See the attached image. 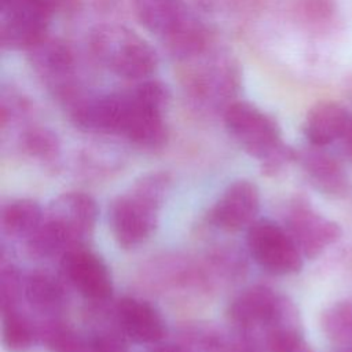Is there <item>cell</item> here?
I'll use <instances>...</instances> for the list:
<instances>
[{
  "instance_id": "obj_25",
  "label": "cell",
  "mask_w": 352,
  "mask_h": 352,
  "mask_svg": "<svg viewBox=\"0 0 352 352\" xmlns=\"http://www.w3.org/2000/svg\"><path fill=\"white\" fill-rule=\"evenodd\" d=\"M228 333L209 322H187L177 330V344L187 352H223Z\"/></svg>"
},
{
  "instance_id": "obj_31",
  "label": "cell",
  "mask_w": 352,
  "mask_h": 352,
  "mask_svg": "<svg viewBox=\"0 0 352 352\" xmlns=\"http://www.w3.org/2000/svg\"><path fill=\"white\" fill-rule=\"evenodd\" d=\"M341 140H342V146H344V151H345L346 157L352 161V116L349 117L348 125L345 128V132H344Z\"/></svg>"
},
{
  "instance_id": "obj_14",
  "label": "cell",
  "mask_w": 352,
  "mask_h": 352,
  "mask_svg": "<svg viewBox=\"0 0 352 352\" xmlns=\"http://www.w3.org/2000/svg\"><path fill=\"white\" fill-rule=\"evenodd\" d=\"M260 209L258 187L246 179L231 183L209 209L208 221L223 231L234 232L249 227Z\"/></svg>"
},
{
  "instance_id": "obj_1",
  "label": "cell",
  "mask_w": 352,
  "mask_h": 352,
  "mask_svg": "<svg viewBox=\"0 0 352 352\" xmlns=\"http://www.w3.org/2000/svg\"><path fill=\"white\" fill-rule=\"evenodd\" d=\"M96 219L98 206L91 195L63 192L50 204L38 227L23 242L25 250L34 258H60L67 250L85 246Z\"/></svg>"
},
{
  "instance_id": "obj_11",
  "label": "cell",
  "mask_w": 352,
  "mask_h": 352,
  "mask_svg": "<svg viewBox=\"0 0 352 352\" xmlns=\"http://www.w3.org/2000/svg\"><path fill=\"white\" fill-rule=\"evenodd\" d=\"M287 300L289 297L270 286L254 285L232 298L227 308V318L232 329L261 337L264 330L280 316Z\"/></svg>"
},
{
  "instance_id": "obj_5",
  "label": "cell",
  "mask_w": 352,
  "mask_h": 352,
  "mask_svg": "<svg viewBox=\"0 0 352 352\" xmlns=\"http://www.w3.org/2000/svg\"><path fill=\"white\" fill-rule=\"evenodd\" d=\"M139 283L155 294L182 298L201 297L216 290L202 260L182 253H162L139 270Z\"/></svg>"
},
{
  "instance_id": "obj_24",
  "label": "cell",
  "mask_w": 352,
  "mask_h": 352,
  "mask_svg": "<svg viewBox=\"0 0 352 352\" xmlns=\"http://www.w3.org/2000/svg\"><path fill=\"white\" fill-rule=\"evenodd\" d=\"M38 340L50 352H91L89 338L60 318H45L37 326Z\"/></svg>"
},
{
  "instance_id": "obj_27",
  "label": "cell",
  "mask_w": 352,
  "mask_h": 352,
  "mask_svg": "<svg viewBox=\"0 0 352 352\" xmlns=\"http://www.w3.org/2000/svg\"><path fill=\"white\" fill-rule=\"evenodd\" d=\"M19 148L29 158L45 165L56 162L60 154V143L56 133L38 125L29 126L21 133Z\"/></svg>"
},
{
  "instance_id": "obj_21",
  "label": "cell",
  "mask_w": 352,
  "mask_h": 352,
  "mask_svg": "<svg viewBox=\"0 0 352 352\" xmlns=\"http://www.w3.org/2000/svg\"><path fill=\"white\" fill-rule=\"evenodd\" d=\"M298 311L283 316L261 334L264 352H314L300 326Z\"/></svg>"
},
{
  "instance_id": "obj_32",
  "label": "cell",
  "mask_w": 352,
  "mask_h": 352,
  "mask_svg": "<svg viewBox=\"0 0 352 352\" xmlns=\"http://www.w3.org/2000/svg\"><path fill=\"white\" fill-rule=\"evenodd\" d=\"M148 352H187V351L176 342V344H155Z\"/></svg>"
},
{
  "instance_id": "obj_3",
  "label": "cell",
  "mask_w": 352,
  "mask_h": 352,
  "mask_svg": "<svg viewBox=\"0 0 352 352\" xmlns=\"http://www.w3.org/2000/svg\"><path fill=\"white\" fill-rule=\"evenodd\" d=\"M117 94V118L114 135L125 138L136 147L158 150L168 139L164 109L169 91L161 81L140 80L126 91Z\"/></svg>"
},
{
  "instance_id": "obj_7",
  "label": "cell",
  "mask_w": 352,
  "mask_h": 352,
  "mask_svg": "<svg viewBox=\"0 0 352 352\" xmlns=\"http://www.w3.org/2000/svg\"><path fill=\"white\" fill-rule=\"evenodd\" d=\"M67 0H8L0 3V43L8 50H32L47 36L51 18Z\"/></svg>"
},
{
  "instance_id": "obj_4",
  "label": "cell",
  "mask_w": 352,
  "mask_h": 352,
  "mask_svg": "<svg viewBox=\"0 0 352 352\" xmlns=\"http://www.w3.org/2000/svg\"><path fill=\"white\" fill-rule=\"evenodd\" d=\"M89 47L102 66L126 80H146L158 66V55L150 43L121 25L96 26Z\"/></svg>"
},
{
  "instance_id": "obj_17",
  "label": "cell",
  "mask_w": 352,
  "mask_h": 352,
  "mask_svg": "<svg viewBox=\"0 0 352 352\" xmlns=\"http://www.w3.org/2000/svg\"><path fill=\"white\" fill-rule=\"evenodd\" d=\"M140 25L165 41L191 16L183 0H132Z\"/></svg>"
},
{
  "instance_id": "obj_22",
  "label": "cell",
  "mask_w": 352,
  "mask_h": 352,
  "mask_svg": "<svg viewBox=\"0 0 352 352\" xmlns=\"http://www.w3.org/2000/svg\"><path fill=\"white\" fill-rule=\"evenodd\" d=\"M202 261L216 289L221 285L238 282L246 272L245 256L231 245L213 248Z\"/></svg>"
},
{
  "instance_id": "obj_33",
  "label": "cell",
  "mask_w": 352,
  "mask_h": 352,
  "mask_svg": "<svg viewBox=\"0 0 352 352\" xmlns=\"http://www.w3.org/2000/svg\"><path fill=\"white\" fill-rule=\"evenodd\" d=\"M340 352H352V349H351V351H346V349H341Z\"/></svg>"
},
{
  "instance_id": "obj_12",
  "label": "cell",
  "mask_w": 352,
  "mask_h": 352,
  "mask_svg": "<svg viewBox=\"0 0 352 352\" xmlns=\"http://www.w3.org/2000/svg\"><path fill=\"white\" fill-rule=\"evenodd\" d=\"M60 270L67 283L88 301L103 304L111 297L110 270L104 260L87 246L67 250L60 257Z\"/></svg>"
},
{
  "instance_id": "obj_2",
  "label": "cell",
  "mask_w": 352,
  "mask_h": 352,
  "mask_svg": "<svg viewBox=\"0 0 352 352\" xmlns=\"http://www.w3.org/2000/svg\"><path fill=\"white\" fill-rule=\"evenodd\" d=\"M170 182L166 172L147 173L111 201L107 213L109 226L122 249H133L153 235Z\"/></svg>"
},
{
  "instance_id": "obj_10",
  "label": "cell",
  "mask_w": 352,
  "mask_h": 352,
  "mask_svg": "<svg viewBox=\"0 0 352 352\" xmlns=\"http://www.w3.org/2000/svg\"><path fill=\"white\" fill-rule=\"evenodd\" d=\"M285 224L305 258H316L342 235L340 224L318 212L304 197L292 199Z\"/></svg>"
},
{
  "instance_id": "obj_15",
  "label": "cell",
  "mask_w": 352,
  "mask_h": 352,
  "mask_svg": "<svg viewBox=\"0 0 352 352\" xmlns=\"http://www.w3.org/2000/svg\"><path fill=\"white\" fill-rule=\"evenodd\" d=\"M113 318L126 340L136 344L155 345L166 334V326L160 311L138 297L120 298L113 309Z\"/></svg>"
},
{
  "instance_id": "obj_18",
  "label": "cell",
  "mask_w": 352,
  "mask_h": 352,
  "mask_svg": "<svg viewBox=\"0 0 352 352\" xmlns=\"http://www.w3.org/2000/svg\"><path fill=\"white\" fill-rule=\"evenodd\" d=\"M23 298L44 319L60 318L67 304L62 280L44 270H34L23 276Z\"/></svg>"
},
{
  "instance_id": "obj_30",
  "label": "cell",
  "mask_w": 352,
  "mask_h": 352,
  "mask_svg": "<svg viewBox=\"0 0 352 352\" xmlns=\"http://www.w3.org/2000/svg\"><path fill=\"white\" fill-rule=\"evenodd\" d=\"M223 352H264V349L258 336L232 329Z\"/></svg>"
},
{
  "instance_id": "obj_6",
  "label": "cell",
  "mask_w": 352,
  "mask_h": 352,
  "mask_svg": "<svg viewBox=\"0 0 352 352\" xmlns=\"http://www.w3.org/2000/svg\"><path fill=\"white\" fill-rule=\"evenodd\" d=\"M223 120L231 138L260 164L286 146L275 118L250 102H231L223 111Z\"/></svg>"
},
{
  "instance_id": "obj_34",
  "label": "cell",
  "mask_w": 352,
  "mask_h": 352,
  "mask_svg": "<svg viewBox=\"0 0 352 352\" xmlns=\"http://www.w3.org/2000/svg\"><path fill=\"white\" fill-rule=\"evenodd\" d=\"M6 1H8V0H0V3H6Z\"/></svg>"
},
{
  "instance_id": "obj_20",
  "label": "cell",
  "mask_w": 352,
  "mask_h": 352,
  "mask_svg": "<svg viewBox=\"0 0 352 352\" xmlns=\"http://www.w3.org/2000/svg\"><path fill=\"white\" fill-rule=\"evenodd\" d=\"M38 202L28 198L10 201L3 206L0 224L4 235L25 242L38 227L44 217Z\"/></svg>"
},
{
  "instance_id": "obj_16",
  "label": "cell",
  "mask_w": 352,
  "mask_h": 352,
  "mask_svg": "<svg viewBox=\"0 0 352 352\" xmlns=\"http://www.w3.org/2000/svg\"><path fill=\"white\" fill-rule=\"evenodd\" d=\"M297 162L315 190L330 197L349 194L351 182L344 166L334 155L324 151V147L311 146L297 151Z\"/></svg>"
},
{
  "instance_id": "obj_29",
  "label": "cell",
  "mask_w": 352,
  "mask_h": 352,
  "mask_svg": "<svg viewBox=\"0 0 352 352\" xmlns=\"http://www.w3.org/2000/svg\"><path fill=\"white\" fill-rule=\"evenodd\" d=\"M89 346L91 352H128L125 337L117 327L114 326H96V329L91 333Z\"/></svg>"
},
{
  "instance_id": "obj_28",
  "label": "cell",
  "mask_w": 352,
  "mask_h": 352,
  "mask_svg": "<svg viewBox=\"0 0 352 352\" xmlns=\"http://www.w3.org/2000/svg\"><path fill=\"white\" fill-rule=\"evenodd\" d=\"M23 297V276L19 270L1 254L0 263V305L1 309L19 307Z\"/></svg>"
},
{
  "instance_id": "obj_26",
  "label": "cell",
  "mask_w": 352,
  "mask_h": 352,
  "mask_svg": "<svg viewBox=\"0 0 352 352\" xmlns=\"http://www.w3.org/2000/svg\"><path fill=\"white\" fill-rule=\"evenodd\" d=\"M320 326L327 337L340 349H352V298H342L329 305L322 316Z\"/></svg>"
},
{
  "instance_id": "obj_23",
  "label": "cell",
  "mask_w": 352,
  "mask_h": 352,
  "mask_svg": "<svg viewBox=\"0 0 352 352\" xmlns=\"http://www.w3.org/2000/svg\"><path fill=\"white\" fill-rule=\"evenodd\" d=\"M37 340V326L19 307L1 309V342L7 352H29Z\"/></svg>"
},
{
  "instance_id": "obj_8",
  "label": "cell",
  "mask_w": 352,
  "mask_h": 352,
  "mask_svg": "<svg viewBox=\"0 0 352 352\" xmlns=\"http://www.w3.org/2000/svg\"><path fill=\"white\" fill-rule=\"evenodd\" d=\"M246 245L252 258L267 272L292 275L302 268V253L286 227L257 219L248 227Z\"/></svg>"
},
{
  "instance_id": "obj_13",
  "label": "cell",
  "mask_w": 352,
  "mask_h": 352,
  "mask_svg": "<svg viewBox=\"0 0 352 352\" xmlns=\"http://www.w3.org/2000/svg\"><path fill=\"white\" fill-rule=\"evenodd\" d=\"M34 70L67 106L80 95L74 91V54L70 45L59 38L45 37L29 50Z\"/></svg>"
},
{
  "instance_id": "obj_9",
  "label": "cell",
  "mask_w": 352,
  "mask_h": 352,
  "mask_svg": "<svg viewBox=\"0 0 352 352\" xmlns=\"http://www.w3.org/2000/svg\"><path fill=\"white\" fill-rule=\"evenodd\" d=\"M202 55L194 58L198 65L187 76L186 89L190 98L202 109L219 110L234 102L239 87V70L228 58ZM188 62V60H187Z\"/></svg>"
},
{
  "instance_id": "obj_19",
  "label": "cell",
  "mask_w": 352,
  "mask_h": 352,
  "mask_svg": "<svg viewBox=\"0 0 352 352\" xmlns=\"http://www.w3.org/2000/svg\"><path fill=\"white\" fill-rule=\"evenodd\" d=\"M351 114L336 102H319L309 109L304 121V135L311 146L326 147L341 139Z\"/></svg>"
}]
</instances>
